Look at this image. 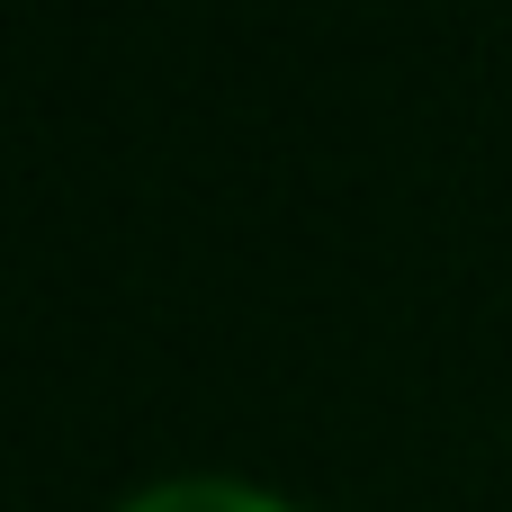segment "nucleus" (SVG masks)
I'll return each instance as SVG.
<instances>
[{
  "mask_svg": "<svg viewBox=\"0 0 512 512\" xmlns=\"http://www.w3.org/2000/svg\"><path fill=\"white\" fill-rule=\"evenodd\" d=\"M108 512H306V504L270 477H243V468H171V477L126 486Z\"/></svg>",
  "mask_w": 512,
  "mask_h": 512,
  "instance_id": "1",
  "label": "nucleus"
}]
</instances>
